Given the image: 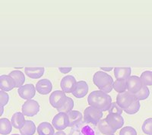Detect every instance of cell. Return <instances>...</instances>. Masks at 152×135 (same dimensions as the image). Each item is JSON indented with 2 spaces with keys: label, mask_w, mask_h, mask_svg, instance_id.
Segmentation results:
<instances>
[{
  "label": "cell",
  "mask_w": 152,
  "mask_h": 135,
  "mask_svg": "<svg viewBox=\"0 0 152 135\" xmlns=\"http://www.w3.org/2000/svg\"><path fill=\"white\" fill-rule=\"evenodd\" d=\"M52 125L57 131H63L69 127V121L68 115L64 112H59L54 116Z\"/></svg>",
  "instance_id": "7"
},
{
  "label": "cell",
  "mask_w": 152,
  "mask_h": 135,
  "mask_svg": "<svg viewBox=\"0 0 152 135\" xmlns=\"http://www.w3.org/2000/svg\"><path fill=\"white\" fill-rule=\"evenodd\" d=\"M126 82H127V91L132 94L138 93L145 86L141 81L140 78L135 75L130 76L126 80Z\"/></svg>",
  "instance_id": "9"
},
{
  "label": "cell",
  "mask_w": 152,
  "mask_h": 135,
  "mask_svg": "<svg viewBox=\"0 0 152 135\" xmlns=\"http://www.w3.org/2000/svg\"><path fill=\"white\" fill-rule=\"evenodd\" d=\"M74 108V101L72 98L67 97V100L65 102V104L61 108L58 109L57 110L59 111V112H64V113H69V112L72 111Z\"/></svg>",
  "instance_id": "25"
},
{
  "label": "cell",
  "mask_w": 152,
  "mask_h": 135,
  "mask_svg": "<svg viewBox=\"0 0 152 135\" xmlns=\"http://www.w3.org/2000/svg\"><path fill=\"white\" fill-rule=\"evenodd\" d=\"M44 68H25L24 72L30 78L32 79H39L44 74Z\"/></svg>",
  "instance_id": "16"
},
{
  "label": "cell",
  "mask_w": 152,
  "mask_h": 135,
  "mask_svg": "<svg viewBox=\"0 0 152 135\" xmlns=\"http://www.w3.org/2000/svg\"><path fill=\"white\" fill-rule=\"evenodd\" d=\"M9 76L12 77L14 81H15L16 87H20L23 86L25 82V76L22 73V71H18V70H14L9 73Z\"/></svg>",
  "instance_id": "20"
},
{
  "label": "cell",
  "mask_w": 152,
  "mask_h": 135,
  "mask_svg": "<svg viewBox=\"0 0 152 135\" xmlns=\"http://www.w3.org/2000/svg\"><path fill=\"white\" fill-rule=\"evenodd\" d=\"M36 90L41 95H47L51 93L53 89V84L50 80L42 79L36 83Z\"/></svg>",
  "instance_id": "13"
},
{
  "label": "cell",
  "mask_w": 152,
  "mask_h": 135,
  "mask_svg": "<svg viewBox=\"0 0 152 135\" xmlns=\"http://www.w3.org/2000/svg\"><path fill=\"white\" fill-rule=\"evenodd\" d=\"M22 113L24 115L28 117H34L40 111V105L34 99L27 100L23 104L22 106Z\"/></svg>",
  "instance_id": "6"
},
{
  "label": "cell",
  "mask_w": 152,
  "mask_h": 135,
  "mask_svg": "<svg viewBox=\"0 0 152 135\" xmlns=\"http://www.w3.org/2000/svg\"><path fill=\"white\" fill-rule=\"evenodd\" d=\"M88 90L89 87L88 83L85 81H79L76 83L75 88L72 92V95L78 99H81L88 94Z\"/></svg>",
  "instance_id": "14"
},
{
  "label": "cell",
  "mask_w": 152,
  "mask_h": 135,
  "mask_svg": "<svg viewBox=\"0 0 152 135\" xmlns=\"http://www.w3.org/2000/svg\"><path fill=\"white\" fill-rule=\"evenodd\" d=\"M108 112H109V114L122 115L123 110L119 107V105L116 102H113L110 106L109 109H108Z\"/></svg>",
  "instance_id": "30"
},
{
  "label": "cell",
  "mask_w": 152,
  "mask_h": 135,
  "mask_svg": "<svg viewBox=\"0 0 152 135\" xmlns=\"http://www.w3.org/2000/svg\"><path fill=\"white\" fill-rule=\"evenodd\" d=\"M9 101V95L5 91H0V106H5Z\"/></svg>",
  "instance_id": "32"
},
{
  "label": "cell",
  "mask_w": 152,
  "mask_h": 135,
  "mask_svg": "<svg viewBox=\"0 0 152 135\" xmlns=\"http://www.w3.org/2000/svg\"><path fill=\"white\" fill-rule=\"evenodd\" d=\"M100 69L103 70V71H111L113 70V68L112 67H110V68L100 67Z\"/></svg>",
  "instance_id": "34"
},
{
  "label": "cell",
  "mask_w": 152,
  "mask_h": 135,
  "mask_svg": "<svg viewBox=\"0 0 152 135\" xmlns=\"http://www.w3.org/2000/svg\"><path fill=\"white\" fill-rule=\"evenodd\" d=\"M134 96H135V99H137L138 100H145V99H148L150 96V90L147 86H144L138 93L134 94Z\"/></svg>",
  "instance_id": "26"
},
{
  "label": "cell",
  "mask_w": 152,
  "mask_h": 135,
  "mask_svg": "<svg viewBox=\"0 0 152 135\" xmlns=\"http://www.w3.org/2000/svg\"><path fill=\"white\" fill-rule=\"evenodd\" d=\"M103 112L92 106H88L84 112L83 118L85 123H91L97 125V123L102 119Z\"/></svg>",
  "instance_id": "3"
},
{
  "label": "cell",
  "mask_w": 152,
  "mask_h": 135,
  "mask_svg": "<svg viewBox=\"0 0 152 135\" xmlns=\"http://www.w3.org/2000/svg\"><path fill=\"white\" fill-rule=\"evenodd\" d=\"M141 81L145 86H151L152 85V72L151 71H145L142 73L140 77Z\"/></svg>",
  "instance_id": "27"
},
{
  "label": "cell",
  "mask_w": 152,
  "mask_h": 135,
  "mask_svg": "<svg viewBox=\"0 0 152 135\" xmlns=\"http://www.w3.org/2000/svg\"><path fill=\"white\" fill-rule=\"evenodd\" d=\"M142 130L145 134L152 135V118H149L144 121Z\"/></svg>",
  "instance_id": "29"
},
{
  "label": "cell",
  "mask_w": 152,
  "mask_h": 135,
  "mask_svg": "<svg viewBox=\"0 0 152 135\" xmlns=\"http://www.w3.org/2000/svg\"><path fill=\"white\" fill-rule=\"evenodd\" d=\"M67 115L69 121V127L75 126L78 124H79L83 118L82 114L77 110H72L69 113H67Z\"/></svg>",
  "instance_id": "18"
},
{
  "label": "cell",
  "mask_w": 152,
  "mask_h": 135,
  "mask_svg": "<svg viewBox=\"0 0 152 135\" xmlns=\"http://www.w3.org/2000/svg\"><path fill=\"white\" fill-rule=\"evenodd\" d=\"M105 120L108 125L116 131L118 129L122 128V127L124 125V118L121 115L108 114Z\"/></svg>",
  "instance_id": "11"
},
{
  "label": "cell",
  "mask_w": 152,
  "mask_h": 135,
  "mask_svg": "<svg viewBox=\"0 0 152 135\" xmlns=\"http://www.w3.org/2000/svg\"><path fill=\"white\" fill-rule=\"evenodd\" d=\"M88 105L100 111H108L111 103L112 98L109 94H106L101 90H94L91 92L88 98Z\"/></svg>",
  "instance_id": "1"
},
{
  "label": "cell",
  "mask_w": 152,
  "mask_h": 135,
  "mask_svg": "<svg viewBox=\"0 0 152 135\" xmlns=\"http://www.w3.org/2000/svg\"><path fill=\"white\" fill-rule=\"evenodd\" d=\"M12 124L8 118H2L0 119V134L8 135L12 131Z\"/></svg>",
  "instance_id": "22"
},
{
  "label": "cell",
  "mask_w": 152,
  "mask_h": 135,
  "mask_svg": "<svg viewBox=\"0 0 152 135\" xmlns=\"http://www.w3.org/2000/svg\"><path fill=\"white\" fill-rule=\"evenodd\" d=\"M19 97L25 100L33 99L36 95V87L31 83L23 85L18 89Z\"/></svg>",
  "instance_id": "8"
},
{
  "label": "cell",
  "mask_w": 152,
  "mask_h": 135,
  "mask_svg": "<svg viewBox=\"0 0 152 135\" xmlns=\"http://www.w3.org/2000/svg\"><path fill=\"white\" fill-rule=\"evenodd\" d=\"M76 79L72 75H67L60 82L61 89L65 94H72L76 86Z\"/></svg>",
  "instance_id": "10"
},
{
  "label": "cell",
  "mask_w": 152,
  "mask_h": 135,
  "mask_svg": "<svg viewBox=\"0 0 152 135\" xmlns=\"http://www.w3.org/2000/svg\"><path fill=\"white\" fill-rule=\"evenodd\" d=\"M107 135H115L114 134H107Z\"/></svg>",
  "instance_id": "38"
},
{
  "label": "cell",
  "mask_w": 152,
  "mask_h": 135,
  "mask_svg": "<svg viewBox=\"0 0 152 135\" xmlns=\"http://www.w3.org/2000/svg\"><path fill=\"white\" fill-rule=\"evenodd\" d=\"M12 135H21V134H12Z\"/></svg>",
  "instance_id": "37"
},
{
  "label": "cell",
  "mask_w": 152,
  "mask_h": 135,
  "mask_svg": "<svg viewBox=\"0 0 152 135\" xmlns=\"http://www.w3.org/2000/svg\"><path fill=\"white\" fill-rule=\"evenodd\" d=\"M97 128H98V130L100 131V133L105 135L113 134H115V132H116V131L113 130L108 125V123L106 121L105 118L104 119H101L97 123Z\"/></svg>",
  "instance_id": "23"
},
{
  "label": "cell",
  "mask_w": 152,
  "mask_h": 135,
  "mask_svg": "<svg viewBox=\"0 0 152 135\" xmlns=\"http://www.w3.org/2000/svg\"><path fill=\"white\" fill-rule=\"evenodd\" d=\"M54 135H66V134L62 131H58L56 133L54 134Z\"/></svg>",
  "instance_id": "35"
},
{
  "label": "cell",
  "mask_w": 152,
  "mask_h": 135,
  "mask_svg": "<svg viewBox=\"0 0 152 135\" xmlns=\"http://www.w3.org/2000/svg\"><path fill=\"white\" fill-rule=\"evenodd\" d=\"M11 122L12 124V126L15 129H21L24 127V124L26 122V120L24 118V115L22 112H18L15 113L12 117Z\"/></svg>",
  "instance_id": "15"
},
{
  "label": "cell",
  "mask_w": 152,
  "mask_h": 135,
  "mask_svg": "<svg viewBox=\"0 0 152 135\" xmlns=\"http://www.w3.org/2000/svg\"><path fill=\"white\" fill-rule=\"evenodd\" d=\"M39 135H54V128L49 122H42L37 128Z\"/></svg>",
  "instance_id": "19"
},
{
  "label": "cell",
  "mask_w": 152,
  "mask_h": 135,
  "mask_svg": "<svg viewBox=\"0 0 152 135\" xmlns=\"http://www.w3.org/2000/svg\"><path fill=\"white\" fill-rule=\"evenodd\" d=\"M0 116H2V115H3V112H4V106H0Z\"/></svg>",
  "instance_id": "36"
},
{
  "label": "cell",
  "mask_w": 152,
  "mask_h": 135,
  "mask_svg": "<svg viewBox=\"0 0 152 135\" xmlns=\"http://www.w3.org/2000/svg\"><path fill=\"white\" fill-rule=\"evenodd\" d=\"M113 88L116 90L117 93L121 94L127 90V82L126 80H116L113 81Z\"/></svg>",
  "instance_id": "24"
},
{
  "label": "cell",
  "mask_w": 152,
  "mask_h": 135,
  "mask_svg": "<svg viewBox=\"0 0 152 135\" xmlns=\"http://www.w3.org/2000/svg\"><path fill=\"white\" fill-rule=\"evenodd\" d=\"M36 125L34 123V121L27 120L24 127L19 131L21 135H34L36 132Z\"/></svg>",
  "instance_id": "21"
},
{
  "label": "cell",
  "mask_w": 152,
  "mask_h": 135,
  "mask_svg": "<svg viewBox=\"0 0 152 135\" xmlns=\"http://www.w3.org/2000/svg\"><path fill=\"white\" fill-rule=\"evenodd\" d=\"M132 74L131 68H115L114 76L116 80H127Z\"/></svg>",
  "instance_id": "17"
},
{
  "label": "cell",
  "mask_w": 152,
  "mask_h": 135,
  "mask_svg": "<svg viewBox=\"0 0 152 135\" xmlns=\"http://www.w3.org/2000/svg\"><path fill=\"white\" fill-rule=\"evenodd\" d=\"M119 135H137V131L132 127L126 126L120 130Z\"/></svg>",
  "instance_id": "31"
},
{
  "label": "cell",
  "mask_w": 152,
  "mask_h": 135,
  "mask_svg": "<svg viewBox=\"0 0 152 135\" xmlns=\"http://www.w3.org/2000/svg\"><path fill=\"white\" fill-rule=\"evenodd\" d=\"M16 87L14 79L9 75H3L0 76V89L5 92H9Z\"/></svg>",
  "instance_id": "12"
},
{
  "label": "cell",
  "mask_w": 152,
  "mask_h": 135,
  "mask_svg": "<svg viewBox=\"0 0 152 135\" xmlns=\"http://www.w3.org/2000/svg\"><path fill=\"white\" fill-rule=\"evenodd\" d=\"M59 70L61 73H62V74H68V73H69L72 70V68L71 67H67V68L59 67Z\"/></svg>",
  "instance_id": "33"
},
{
  "label": "cell",
  "mask_w": 152,
  "mask_h": 135,
  "mask_svg": "<svg viewBox=\"0 0 152 135\" xmlns=\"http://www.w3.org/2000/svg\"><path fill=\"white\" fill-rule=\"evenodd\" d=\"M139 109H140V101L135 99V100L134 101V102L132 104L131 106L127 109H124V111L126 114L135 115L139 111Z\"/></svg>",
  "instance_id": "28"
},
{
  "label": "cell",
  "mask_w": 152,
  "mask_h": 135,
  "mask_svg": "<svg viewBox=\"0 0 152 135\" xmlns=\"http://www.w3.org/2000/svg\"><path fill=\"white\" fill-rule=\"evenodd\" d=\"M67 100V97L62 90H55L50 94V103L55 109L62 107Z\"/></svg>",
  "instance_id": "5"
},
{
  "label": "cell",
  "mask_w": 152,
  "mask_h": 135,
  "mask_svg": "<svg viewBox=\"0 0 152 135\" xmlns=\"http://www.w3.org/2000/svg\"><path fill=\"white\" fill-rule=\"evenodd\" d=\"M135 100V97L134 94H131L127 90L121 94H118L116 96V103L123 110L129 107L132 104Z\"/></svg>",
  "instance_id": "4"
},
{
  "label": "cell",
  "mask_w": 152,
  "mask_h": 135,
  "mask_svg": "<svg viewBox=\"0 0 152 135\" xmlns=\"http://www.w3.org/2000/svg\"><path fill=\"white\" fill-rule=\"evenodd\" d=\"M113 79L110 75L104 71H97L94 75L93 82L96 87H98L99 90L109 94L113 90Z\"/></svg>",
  "instance_id": "2"
}]
</instances>
